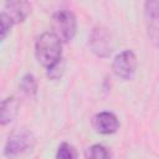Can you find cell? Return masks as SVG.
I'll return each instance as SVG.
<instances>
[{
	"mask_svg": "<svg viewBox=\"0 0 159 159\" xmlns=\"http://www.w3.org/2000/svg\"><path fill=\"white\" fill-rule=\"evenodd\" d=\"M35 55L37 61L48 71L62 62V41L55 32L46 31L36 40Z\"/></svg>",
	"mask_w": 159,
	"mask_h": 159,
	"instance_id": "6da1fadb",
	"label": "cell"
},
{
	"mask_svg": "<svg viewBox=\"0 0 159 159\" xmlns=\"http://www.w3.org/2000/svg\"><path fill=\"white\" fill-rule=\"evenodd\" d=\"M144 15L148 36L152 43L159 47V1H147L144 4Z\"/></svg>",
	"mask_w": 159,
	"mask_h": 159,
	"instance_id": "8992f818",
	"label": "cell"
},
{
	"mask_svg": "<svg viewBox=\"0 0 159 159\" xmlns=\"http://www.w3.org/2000/svg\"><path fill=\"white\" fill-rule=\"evenodd\" d=\"M34 142L35 138L30 130L25 128L17 129L6 140L4 147V155L7 157L9 159L17 158L19 155L27 152L34 145Z\"/></svg>",
	"mask_w": 159,
	"mask_h": 159,
	"instance_id": "7a4b0ae2",
	"label": "cell"
},
{
	"mask_svg": "<svg viewBox=\"0 0 159 159\" xmlns=\"http://www.w3.org/2000/svg\"><path fill=\"white\" fill-rule=\"evenodd\" d=\"M19 102L15 97H7L1 102V111H0V123L1 125H6L7 123L12 122L17 114Z\"/></svg>",
	"mask_w": 159,
	"mask_h": 159,
	"instance_id": "9c48e42d",
	"label": "cell"
},
{
	"mask_svg": "<svg viewBox=\"0 0 159 159\" xmlns=\"http://www.w3.org/2000/svg\"><path fill=\"white\" fill-rule=\"evenodd\" d=\"M56 159H77V152L71 144L62 143L57 149Z\"/></svg>",
	"mask_w": 159,
	"mask_h": 159,
	"instance_id": "7c38bea8",
	"label": "cell"
},
{
	"mask_svg": "<svg viewBox=\"0 0 159 159\" xmlns=\"http://www.w3.org/2000/svg\"><path fill=\"white\" fill-rule=\"evenodd\" d=\"M112 70L114 75L124 81L132 80L137 70V57L133 51L125 50L118 53L112 63Z\"/></svg>",
	"mask_w": 159,
	"mask_h": 159,
	"instance_id": "277c9868",
	"label": "cell"
},
{
	"mask_svg": "<svg viewBox=\"0 0 159 159\" xmlns=\"http://www.w3.org/2000/svg\"><path fill=\"white\" fill-rule=\"evenodd\" d=\"M93 128L99 134H112L119 128L118 118L111 112H99L92 119Z\"/></svg>",
	"mask_w": 159,
	"mask_h": 159,
	"instance_id": "ba28073f",
	"label": "cell"
},
{
	"mask_svg": "<svg viewBox=\"0 0 159 159\" xmlns=\"http://www.w3.org/2000/svg\"><path fill=\"white\" fill-rule=\"evenodd\" d=\"M30 12L31 5L26 1H7L4 4V9L1 11V14L5 15L12 25L22 22Z\"/></svg>",
	"mask_w": 159,
	"mask_h": 159,
	"instance_id": "52a82bcc",
	"label": "cell"
},
{
	"mask_svg": "<svg viewBox=\"0 0 159 159\" xmlns=\"http://www.w3.org/2000/svg\"><path fill=\"white\" fill-rule=\"evenodd\" d=\"M88 45L91 51L101 57V58H106L111 55L112 52V40H111V35L108 34V31L102 27H94L89 35V40H88Z\"/></svg>",
	"mask_w": 159,
	"mask_h": 159,
	"instance_id": "5b68a950",
	"label": "cell"
},
{
	"mask_svg": "<svg viewBox=\"0 0 159 159\" xmlns=\"http://www.w3.org/2000/svg\"><path fill=\"white\" fill-rule=\"evenodd\" d=\"M84 158L86 159H111V154L106 147L101 144H94L86 149Z\"/></svg>",
	"mask_w": 159,
	"mask_h": 159,
	"instance_id": "30bf717a",
	"label": "cell"
},
{
	"mask_svg": "<svg viewBox=\"0 0 159 159\" xmlns=\"http://www.w3.org/2000/svg\"><path fill=\"white\" fill-rule=\"evenodd\" d=\"M20 88L21 91L27 94L29 97H34L37 92V83H36V80L32 75H25L22 78H21V82H20Z\"/></svg>",
	"mask_w": 159,
	"mask_h": 159,
	"instance_id": "8fae6325",
	"label": "cell"
},
{
	"mask_svg": "<svg viewBox=\"0 0 159 159\" xmlns=\"http://www.w3.org/2000/svg\"><path fill=\"white\" fill-rule=\"evenodd\" d=\"M52 24L55 34L60 37L61 41L68 42L73 39L77 27L76 16L73 15V12L68 10H60L55 12L52 17Z\"/></svg>",
	"mask_w": 159,
	"mask_h": 159,
	"instance_id": "3957f363",
	"label": "cell"
}]
</instances>
